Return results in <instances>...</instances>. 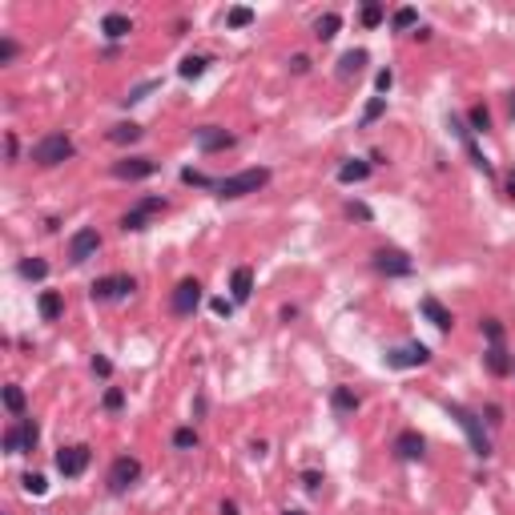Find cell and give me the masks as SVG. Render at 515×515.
Segmentation results:
<instances>
[{"label":"cell","instance_id":"cell-1","mask_svg":"<svg viewBox=\"0 0 515 515\" xmlns=\"http://www.w3.org/2000/svg\"><path fill=\"white\" fill-rule=\"evenodd\" d=\"M447 415L463 427L467 443H471V451L479 455V459H487L491 455V439H487V431H483V415H475V411H467L463 402H447Z\"/></svg>","mask_w":515,"mask_h":515},{"label":"cell","instance_id":"cell-2","mask_svg":"<svg viewBox=\"0 0 515 515\" xmlns=\"http://www.w3.org/2000/svg\"><path fill=\"white\" fill-rule=\"evenodd\" d=\"M77 153V145H73V137H64V133H45L41 141L32 145L29 161H36L41 169H52V165H61V161H69Z\"/></svg>","mask_w":515,"mask_h":515},{"label":"cell","instance_id":"cell-3","mask_svg":"<svg viewBox=\"0 0 515 515\" xmlns=\"http://www.w3.org/2000/svg\"><path fill=\"white\" fill-rule=\"evenodd\" d=\"M270 181V169H241V174H230V177H222L218 181V197L222 202H234V197H246V193H258L262 185Z\"/></svg>","mask_w":515,"mask_h":515},{"label":"cell","instance_id":"cell-4","mask_svg":"<svg viewBox=\"0 0 515 515\" xmlns=\"http://www.w3.org/2000/svg\"><path fill=\"white\" fill-rule=\"evenodd\" d=\"M137 290V278L133 274H109V278H97L89 286V298L93 302H117V298H129Z\"/></svg>","mask_w":515,"mask_h":515},{"label":"cell","instance_id":"cell-5","mask_svg":"<svg viewBox=\"0 0 515 515\" xmlns=\"http://www.w3.org/2000/svg\"><path fill=\"white\" fill-rule=\"evenodd\" d=\"M386 367L390 370H411V367H427L431 362V346L427 342H402L395 351H386Z\"/></svg>","mask_w":515,"mask_h":515},{"label":"cell","instance_id":"cell-6","mask_svg":"<svg viewBox=\"0 0 515 515\" xmlns=\"http://www.w3.org/2000/svg\"><path fill=\"white\" fill-rule=\"evenodd\" d=\"M169 306H174L177 318H190L193 310L202 306V282L197 278H181L174 286V298H169Z\"/></svg>","mask_w":515,"mask_h":515},{"label":"cell","instance_id":"cell-7","mask_svg":"<svg viewBox=\"0 0 515 515\" xmlns=\"http://www.w3.org/2000/svg\"><path fill=\"white\" fill-rule=\"evenodd\" d=\"M89 463H93V447H85V443L57 451V471H61L64 479H77V475H85V467H89Z\"/></svg>","mask_w":515,"mask_h":515},{"label":"cell","instance_id":"cell-8","mask_svg":"<svg viewBox=\"0 0 515 515\" xmlns=\"http://www.w3.org/2000/svg\"><path fill=\"white\" fill-rule=\"evenodd\" d=\"M137 479H141V459H133V455H117L113 467H109V491H129Z\"/></svg>","mask_w":515,"mask_h":515},{"label":"cell","instance_id":"cell-9","mask_svg":"<svg viewBox=\"0 0 515 515\" xmlns=\"http://www.w3.org/2000/svg\"><path fill=\"white\" fill-rule=\"evenodd\" d=\"M97 250H101V234H97L93 225H85V230H77V234L69 238V262H73V266L89 262Z\"/></svg>","mask_w":515,"mask_h":515},{"label":"cell","instance_id":"cell-10","mask_svg":"<svg viewBox=\"0 0 515 515\" xmlns=\"http://www.w3.org/2000/svg\"><path fill=\"white\" fill-rule=\"evenodd\" d=\"M193 141H197L202 153H222V149H234V133H225L222 125H197Z\"/></svg>","mask_w":515,"mask_h":515},{"label":"cell","instance_id":"cell-11","mask_svg":"<svg viewBox=\"0 0 515 515\" xmlns=\"http://www.w3.org/2000/svg\"><path fill=\"white\" fill-rule=\"evenodd\" d=\"M374 270L386 274V278H407L415 270V262L402 254V250H374Z\"/></svg>","mask_w":515,"mask_h":515},{"label":"cell","instance_id":"cell-12","mask_svg":"<svg viewBox=\"0 0 515 515\" xmlns=\"http://www.w3.org/2000/svg\"><path fill=\"white\" fill-rule=\"evenodd\" d=\"M157 174V161L153 157H121L113 161V177H121V181H145V177Z\"/></svg>","mask_w":515,"mask_h":515},{"label":"cell","instance_id":"cell-13","mask_svg":"<svg viewBox=\"0 0 515 515\" xmlns=\"http://www.w3.org/2000/svg\"><path fill=\"white\" fill-rule=\"evenodd\" d=\"M390 451H395V459H402V463H418V459L427 455V439L418 431H402Z\"/></svg>","mask_w":515,"mask_h":515},{"label":"cell","instance_id":"cell-14","mask_svg":"<svg viewBox=\"0 0 515 515\" xmlns=\"http://www.w3.org/2000/svg\"><path fill=\"white\" fill-rule=\"evenodd\" d=\"M418 314L431 322L435 330H451V326H455V314H451V310H447L443 302H439V298H431V294H427V298L418 302Z\"/></svg>","mask_w":515,"mask_h":515},{"label":"cell","instance_id":"cell-15","mask_svg":"<svg viewBox=\"0 0 515 515\" xmlns=\"http://www.w3.org/2000/svg\"><path fill=\"white\" fill-rule=\"evenodd\" d=\"M250 294H254V270L238 266L230 274V298H234V306H241V302H250Z\"/></svg>","mask_w":515,"mask_h":515},{"label":"cell","instance_id":"cell-16","mask_svg":"<svg viewBox=\"0 0 515 515\" xmlns=\"http://www.w3.org/2000/svg\"><path fill=\"white\" fill-rule=\"evenodd\" d=\"M483 367H487V374H495V379H503V374H512V367H515V358L503 346H487L483 351Z\"/></svg>","mask_w":515,"mask_h":515},{"label":"cell","instance_id":"cell-17","mask_svg":"<svg viewBox=\"0 0 515 515\" xmlns=\"http://www.w3.org/2000/svg\"><path fill=\"white\" fill-rule=\"evenodd\" d=\"M101 32L109 36V41H125L129 32H133V20L125 13H105L101 16Z\"/></svg>","mask_w":515,"mask_h":515},{"label":"cell","instance_id":"cell-18","mask_svg":"<svg viewBox=\"0 0 515 515\" xmlns=\"http://www.w3.org/2000/svg\"><path fill=\"white\" fill-rule=\"evenodd\" d=\"M36 310H41V318H45V322H57V318L64 314L61 290H41V298H36Z\"/></svg>","mask_w":515,"mask_h":515},{"label":"cell","instance_id":"cell-19","mask_svg":"<svg viewBox=\"0 0 515 515\" xmlns=\"http://www.w3.org/2000/svg\"><path fill=\"white\" fill-rule=\"evenodd\" d=\"M330 407H334L338 415H354V411L362 407V399L354 395L351 386H334V390H330Z\"/></svg>","mask_w":515,"mask_h":515},{"label":"cell","instance_id":"cell-20","mask_svg":"<svg viewBox=\"0 0 515 515\" xmlns=\"http://www.w3.org/2000/svg\"><path fill=\"white\" fill-rule=\"evenodd\" d=\"M362 64H367V48H351V52H342V61H338V77L351 80L362 73Z\"/></svg>","mask_w":515,"mask_h":515},{"label":"cell","instance_id":"cell-21","mask_svg":"<svg viewBox=\"0 0 515 515\" xmlns=\"http://www.w3.org/2000/svg\"><path fill=\"white\" fill-rule=\"evenodd\" d=\"M367 177H370V161H346V165H338V181H342V185L367 181Z\"/></svg>","mask_w":515,"mask_h":515},{"label":"cell","instance_id":"cell-22","mask_svg":"<svg viewBox=\"0 0 515 515\" xmlns=\"http://www.w3.org/2000/svg\"><path fill=\"white\" fill-rule=\"evenodd\" d=\"M338 29H342V16L338 13H322L318 20H314V36H318V41H334Z\"/></svg>","mask_w":515,"mask_h":515},{"label":"cell","instance_id":"cell-23","mask_svg":"<svg viewBox=\"0 0 515 515\" xmlns=\"http://www.w3.org/2000/svg\"><path fill=\"white\" fill-rule=\"evenodd\" d=\"M141 125H133V121H121V125H113L109 129V141L113 145H133V141H141Z\"/></svg>","mask_w":515,"mask_h":515},{"label":"cell","instance_id":"cell-24","mask_svg":"<svg viewBox=\"0 0 515 515\" xmlns=\"http://www.w3.org/2000/svg\"><path fill=\"white\" fill-rule=\"evenodd\" d=\"M4 411H8V415H24V390H20V386L16 383H8L4 386Z\"/></svg>","mask_w":515,"mask_h":515},{"label":"cell","instance_id":"cell-25","mask_svg":"<svg viewBox=\"0 0 515 515\" xmlns=\"http://www.w3.org/2000/svg\"><path fill=\"white\" fill-rule=\"evenodd\" d=\"M20 278H29V282L48 278V262L45 258H24V262H20Z\"/></svg>","mask_w":515,"mask_h":515},{"label":"cell","instance_id":"cell-26","mask_svg":"<svg viewBox=\"0 0 515 515\" xmlns=\"http://www.w3.org/2000/svg\"><path fill=\"white\" fill-rule=\"evenodd\" d=\"M206 57H185V61L177 64V77H185V80H197L202 73H206Z\"/></svg>","mask_w":515,"mask_h":515},{"label":"cell","instance_id":"cell-27","mask_svg":"<svg viewBox=\"0 0 515 515\" xmlns=\"http://www.w3.org/2000/svg\"><path fill=\"white\" fill-rule=\"evenodd\" d=\"M467 121H471V133H487V129H491V109H487V105H471Z\"/></svg>","mask_w":515,"mask_h":515},{"label":"cell","instance_id":"cell-28","mask_svg":"<svg viewBox=\"0 0 515 515\" xmlns=\"http://www.w3.org/2000/svg\"><path fill=\"white\" fill-rule=\"evenodd\" d=\"M16 427H20V439H24V451H36V443H41V427L32 423V418H16Z\"/></svg>","mask_w":515,"mask_h":515},{"label":"cell","instance_id":"cell-29","mask_svg":"<svg viewBox=\"0 0 515 515\" xmlns=\"http://www.w3.org/2000/svg\"><path fill=\"white\" fill-rule=\"evenodd\" d=\"M145 222H149V213H145L141 206H133L125 218H121V230H125V234H133V230H145Z\"/></svg>","mask_w":515,"mask_h":515},{"label":"cell","instance_id":"cell-30","mask_svg":"<svg viewBox=\"0 0 515 515\" xmlns=\"http://www.w3.org/2000/svg\"><path fill=\"white\" fill-rule=\"evenodd\" d=\"M250 20H254V8H246V4H238V8L225 13V24H230V29H246Z\"/></svg>","mask_w":515,"mask_h":515},{"label":"cell","instance_id":"cell-31","mask_svg":"<svg viewBox=\"0 0 515 515\" xmlns=\"http://www.w3.org/2000/svg\"><path fill=\"white\" fill-rule=\"evenodd\" d=\"M197 443H202V439H197V431H193V427H177V431H174V447L177 451H193Z\"/></svg>","mask_w":515,"mask_h":515},{"label":"cell","instance_id":"cell-32","mask_svg":"<svg viewBox=\"0 0 515 515\" xmlns=\"http://www.w3.org/2000/svg\"><path fill=\"white\" fill-rule=\"evenodd\" d=\"M383 16H386V8L379 4V0L362 4V24H367V29H379V24H383Z\"/></svg>","mask_w":515,"mask_h":515},{"label":"cell","instance_id":"cell-33","mask_svg":"<svg viewBox=\"0 0 515 515\" xmlns=\"http://www.w3.org/2000/svg\"><path fill=\"white\" fill-rule=\"evenodd\" d=\"M0 443H4V451H8V455H20V451H24V439H20V427H8V431L0 435Z\"/></svg>","mask_w":515,"mask_h":515},{"label":"cell","instance_id":"cell-34","mask_svg":"<svg viewBox=\"0 0 515 515\" xmlns=\"http://www.w3.org/2000/svg\"><path fill=\"white\" fill-rule=\"evenodd\" d=\"M390 24H395V32L415 29V24H418V13H415V8H399V13L390 16Z\"/></svg>","mask_w":515,"mask_h":515},{"label":"cell","instance_id":"cell-35","mask_svg":"<svg viewBox=\"0 0 515 515\" xmlns=\"http://www.w3.org/2000/svg\"><path fill=\"white\" fill-rule=\"evenodd\" d=\"M157 85H161V80H141V85H133V89L121 97V105H137V101H145V93H149V89H157Z\"/></svg>","mask_w":515,"mask_h":515},{"label":"cell","instance_id":"cell-36","mask_svg":"<svg viewBox=\"0 0 515 515\" xmlns=\"http://www.w3.org/2000/svg\"><path fill=\"white\" fill-rule=\"evenodd\" d=\"M383 113H386V97H370V101H367V109H362V125L379 121Z\"/></svg>","mask_w":515,"mask_h":515},{"label":"cell","instance_id":"cell-37","mask_svg":"<svg viewBox=\"0 0 515 515\" xmlns=\"http://www.w3.org/2000/svg\"><path fill=\"white\" fill-rule=\"evenodd\" d=\"M181 181H185V185H202V190H218V181L206 177V174H197V169H181Z\"/></svg>","mask_w":515,"mask_h":515},{"label":"cell","instance_id":"cell-38","mask_svg":"<svg viewBox=\"0 0 515 515\" xmlns=\"http://www.w3.org/2000/svg\"><path fill=\"white\" fill-rule=\"evenodd\" d=\"M20 483H24V491H29V495H45V491H48V479H45V475H36V471H29Z\"/></svg>","mask_w":515,"mask_h":515},{"label":"cell","instance_id":"cell-39","mask_svg":"<svg viewBox=\"0 0 515 515\" xmlns=\"http://www.w3.org/2000/svg\"><path fill=\"white\" fill-rule=\"evenodd\" d=\"M101 407H105V411H121V407H125V390H121V386H109L105 399H101Z\"/></svg>","mask_w":515,"mask_h":515},{"label":"cell","instance_id":"cell-40","mask_svg":"<svg viewBox=\"0 0 515 515\" xmlns=\"http://www.w3.org/2000/svg\"><path fill=\"white\" fill-rule=\"evenodd\" d=\"M483 334H487L491 346H499V342H503V322H499V318H483Z\"/></svg>","mask_w":515,"mask_h":515},{"label":"cell","instance_id":"cell-41","mask_svg":"<svg viewBox=\"0 0 515 515\" xmlns=\"http://www.w3.org/2000/svg\"><path fill=\"white\" fill-rule=\"evenodd\" d=\"M16 52H20V45H16L13 36H0V64H13Z\"/></svg>","mask_w":515,"mask_h":515},{"label":"cell","instance_id":"cell-42","mask_svg":"<svg viewBox=\"0 0 515 515\" xmlns=\"http://www.w3.org/2000/svg\"><path fill=\"white\" fill-rule=\"evenodd\" d=\"M346 218H354V222H370L374 213H370V206H362V202H351V206H346Z\"/></svg>","mask_w":515,"mask_h":515},{"label":"cell","instance_id":"cell-43","mask_svg":"<svg viewBox=\"0 0 515 515\" xmlns=\"http://www.w3.org/2000/svg\"><path fill=\"white\" fill-rule=\"evenodd\" d=\"M209 310H213L218 318H230V314H234V298H213V302H209Z\"/></svg>","mask_w":515,"mask_h":515},{"label":"cell","instance_id":"cell-44","mask_svg":"<svg viewBox=\"0 0 515 515\" xmlns=\"http://www.w3.org/2000/svg\"><path fill=\"white\" fill-rule=\"evenodd\" d=\"M290 73H298V77H302V73H310V57H306V52L290 57Z\"/></svg>","mask_w":515,"mask_h":515},{"label":"cell","instance_id":"cell-45","mask_svg":"<svg viewBox=\"0 0 515 515\" xmlns=\"http://www.w3.org/2000/svg\"><path fill=\"white\" fill-rule=\"evenodd\" d=\"M483 415H487L491 427H503V407H499V402H487V411H483Z\"/></svg>","mask_w":515,"mask_h":515},{"label":"cell","instance_id":"cell-46","mask_svg":"<svg viewBox=\"0 0 515 515\" xmlns=\"http://www.w3.org/2000/svg\"><path fill=\"white\" fill-rule=\"evenodd\" d=\"M93 374H101V379H109V374H113V362L105 358V354H97V358H93Z\"/></svg>","mask_w":515,"mask_h":515},{"label":"cell","instance_id":"cell-47","mask_svg":"<svg viewBox=\"0 0 515 515\" xmlns=\"http://www.w3.org/2000/svg\"><path fill=\"white\" fill-rule=\"evenodd\" d=\"M374 85H379V93H390V85H395V73H390V69H383V73L374 77Z\"/></svg>","mask_w":515,"mask_h":515},{"label":"cell","instance_id":"cell-48","mask_svg":"<svg viewBox=\"0 0 515 515\" xmlns=\"http://www.w3.org/2000/svg\"><path fill=\"white\" fill-rule=\"evenodd\" d=\"M137 206H141L145 213H157V209H165V197H141Z\"/></svg>","mask_w":515,"mask_h":515},{"label":"cell","instance_id":"cell-49","mask_svg":"<svg viewBox=\"0 0 515 515\" xmlns=\"http://www.w3.org/2000/svg\"><path fill=\"white\" fill-rule=\"evenodd\" d=\"M302 483H306V487H310V491H318L322 475H318V471H306V475H302Z\"/></svg>","mask_w":515,"mask_h":515},{"label":"cell","instance_id":"cell-50","mask_svg":"<svg viewBox=\"0 0 515 515\" xmlns=\"http://www.w3.org/2000/svg\"><path fill=\"white\" fill-rule=\"evenodd\" d=\"M4 149H8V161H16V137H13V133L4 137Z\"/></svg>","mask_w":515,"mask_h":515},{"label":"cell","instance_id":"cell-51","mask_svg":"<svg viewBox=\"0 0 515 515\" xmlns=\"http://www.w3.org/2000/svg\"><path fill=\"white\" fill-rule=\"evenodd\" d=\"M298 318V306H282V322H294Z\"/></svg>","mask_w":515,"mask_h":515},{"label":"cell","instance_id":"cell-52","mask_svg":"<svg viewBox=\"0 0 515 515\" xmlns=\"http://www.w3.org/2000/svg\"><path fill=\"white\" fill-rule=\"evenodd\" d=\"M222 515H241L238 503H234V499H225V503H222Z\"/></svg>","mask_w":515,"mask_h":515},{"label":"cell","instance_id":"cell-53","mask_svg":"<svg viewBox=\"0 0 515 515\" xmlns=\"http://www.w3.org/2000/svg\"><path fill=\"white\" fill-rule=\"evenodd\" d=\"M503 185H507V197H512V202H515V169H512V174H507V181H503Z\"/></svg>","mask_w":515,"mask_h":515},{"label":"cell","instance_id":"cell-54","mask_svg":"<svg viewBox=\"0 0 515 515\" xmlns=\"http://www.w3.org/2000/svg\"><path fill=\"white\" fill-rule=\"evenodd\" d=\"M507 113H512V121H515V89L507 93Z\"/></svg>","mask_w":515,"mask_h":515},{"label":"cell","instance_id":"cell-55","mask_svg":"<svg viewBox=\"0 0 515 515\" xmlns=\"http://www.w3.org/2000/svg\"><path fill=\"white\" fill-rule=\"evenodd\" d=\"M282 515H306V512H298V507H290V512H282Z\"/></svg>","mask_w":515,"mask_h":515},{"label":"cell","instance_id":"cell-56","mask_svg":"<svg viewBox=\"0 0 515 515\" xmlns=\"http://www.w3.org/2000/svg\"><path fill=\"white\" fill-rule=\"evenodd\" d=\"M512 374H515V367H512Z\"/></svg>","mask_w":515,"mask_h":515}]
</instances>
